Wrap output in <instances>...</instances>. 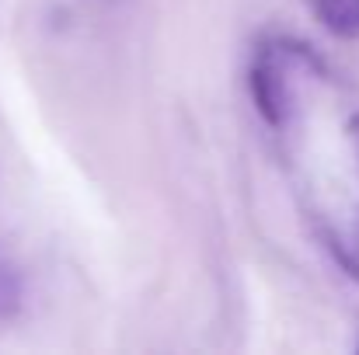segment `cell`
Here are the masks:
<instances>
[{
	"mask_svg": "<svg viewBox=\"0 0 359 355\" xmlns=\"http://www.w3.org/2000/svg\"><path fill=\"white\" fill-rule=\"evenodd\" d=\"M314 18L339 39H359V0H307Z\"/></svg>",
	"mask_w": 359,
	"mask_h": 355,
	"instance_id": "7a4b0ae2",
	"label": "cell"
},
{
	"mask_svg": "<svg viewBox=\"0 0 359 355\" xmlns=\"http://www.w3.org/2000/svg\"><path fill=\"white\" fill-rule=\"evenodd\" d=\"M21 300H25V282H21V272L7 261H0V321L14 317L21 310Z\"/></svg>",
	"mask_w": 359,
	"mask_h": 355,
	"instance_id": "3957f363",
	"label": "cell"
},
{
	"mask_svg": "<svg viewBox=\"0 0 359 355\" xmlns=\"http://www.w3.org/2000/svg\"><path fill=\"white\" fill-rule=\"evenodd\" d=\"M349 139H353V146H356V157H359V116L349 118Z\"/></svg>",
	"mask_w": 359,
	"mask_h": 355,
	"instance_id": "277c9868",
	"label": "cell"
},
{
	"mask_svg": "<svg viewBox=\"0 0 359 355\" xmlns=\"http://www.w3.org/2000/svg\"><path fill=\"white\" fill-rule=\"evenodd\" d=\"M325 74H328L325 60L311 46L297 39H265L255 49V60L248 70V91L265 125L283 132L293 125V116H297V81L325 77Z\"/></svg>",
	"mask_w": 359,
	"mask_h": 355,
	"instance_id": "6da1fadb",
	"label": "cell"
}]
</instances>
